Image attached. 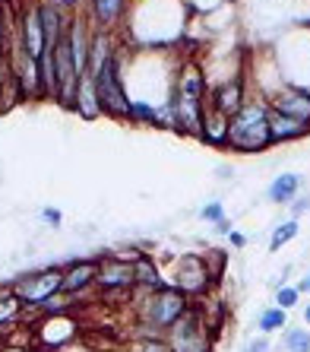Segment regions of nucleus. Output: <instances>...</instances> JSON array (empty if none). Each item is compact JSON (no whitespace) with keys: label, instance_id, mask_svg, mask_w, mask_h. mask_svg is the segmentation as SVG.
Returning a JSON list of instances; mask_svg holds the SVG:
<instances>
[{"label":"nucleus","instance_id":"4468645a","mask_svg":"<svg viewBox=\"0 0 310 352\" xmlns=\"http://www.w3.org/2000/svg\"><path fill=\"white\" fill-rule=\"evenodd\" d=\"M130 263H133V283H136V289H143V292H155V289L165 286L162 267L152 261V254L136 251V257H133Z\"/></svg>","mask_w":310,"mask_h":352},{"label":"nucleus","instance_id":"f8f14e48","mask_svg":"<svg viewBox=\"0 0 310 352\" xmlns=\"http://www.w3.org/2000/svg\"><path fill=\"white\" fill-rule=\"evenodd\" d=\"M70 111H76L82 121H98V118H105L102 115V102H98L95 76L92 74L80 76V82H76V96H73V108H70Z\"/></svg>","mask_w":310,"mask_h":352},{"label":"nucleus","instance_id":"9b49d317","mask_svg":"<svg viewBox=\"0 0 310 352\" xmlns=\"http://www.w3.org/2000/svg\"><path fill=\"white\" fill-rule=\"evenodd\" d=\"M247 102H250V98H247V92H244V80H241V76L222 82V86H215V89L206 96V105L222 111V115H228V118H235Z\"/></svg>","mask_w":310,"mask_h":352},{"label":"nucleus","instance_id":"9d476101","mask_svg":"<svg viewBox=\"0 0 310 352\" xmlns=\"http://www.w3.org/2000/svg\"><path fill=\"white\" fill-rule=\"evenodd\" d=\"M266 105H270L272 111H278V115L294 118V121H301L310 127V92L301 89V86H285V89H278Z\"/></svg>","mask_w":310,"mask_h":352},{"label":"nucleus","instance_id":"f704fd0d","mask_svg":"<svg viewBox=\"0 0 310 352\" xmlns=\"http://www.w3.org/2000/svg\"><path fill=\"white\" fill-rule=\"evenodd\" d=\"M307 92H310V89H307Z\"/></svg>","mask_w":310,"mask_h":352},{"label":"nucleus","instance_id":"473e14b6","mask_svg":"<svg viewBox=\"0 0 310 352\" xmlns=\"http://www.w3.org/2000/svg\"><path fill=\"white\" fill-rule=\"evenodd\" d=\"M301 289H307V292H310V276L304 279V286H301ZM301 289H298V292H301Z\"/></svg>","mask_w":310,"mask_h":352},{"label":"nucleus","instance_id":"a878e982","mask_svg":"<svg viewBox=\"0 0 310 352\" xmlns=\"http://www.w3.org/2000/svg\"><path fill=\"white\" fill-rule=\"evenodd\" d=\"M200 216H203V222H222L225 219V206H222V200H213V204H206L203 210H200Z\"/></svg>","mask_w":310,"mask_h":352},{"label":"nucleus","instance_id":"6e6552de","mask_svg":"<svg viewBox=\"0 0 310 352\" xmlns=\"http://www.w3.org/2000/svg\"><path fill=\"white\" fill-rule=\"evenodd\" d=\"M13 32H16V38L23 41V48L35 60L45 54V29H41V19H38V0L25 3L16 16H13Z\"/></svg>","mask_w":310,"mask_h":352},{"label":"nucleus","instance_id":"4be33fe9","mask_svg":"<svg viewBox=\"0 0 310 352\" xmlns=\"http://www.w3.org/2000/svg\"><path fill=\"white\" fill-rule=\"evenodd\" d=\"M130 352H171V349L165 343V336H136Z\"/></svg>","mask_w":310,"mask_h":352},{"label":"nucleus","instance_id":"0eeeda50","mask_svg":"<svg viewBox=\"0 0 310 352\" xmlns=\"http://www.w3.org/2000/svg\"><path fill=\"white\" fill-rule=\"evenodd\" d=\"M95 289L102 295H127V298H130V292L136 289V283H133V263L123 254L98 257Z\"/></svg>","mask_w":310,"mask_h":352},{"label":"nucleus","instance_id":"1a4fd4ad","mask_svg":"<svg viewBox=\"0 0 310 352\" xmlns=\"http://www.w3.org/2000/svg\"><path fill=\"white\" fill-rule=\"evenodd\" d=\"M98 257H80V261L64 263V279H60V295L67 298H80L89 289H95Z\"/></svg>","mask_w":310,"mask_h":352},{"label":"nucleus","instance_id":"ddd939ff","mask_svg":"<svg viewBox=\"0 0 310 352\" xmlns=\"http://www.w3.org/2000/svg\"><path fill=\"white\" fill-rule=\"evenodd\" d=\"M127 3L130 0H86V16L95 29H111L115 32V25L127 13Z\"/></svg>","mask_w":310,"mask_h":352},{"label":"nucleus","instance_id":"bb28decb","mask_svg":"<svg viewBox=\"0 0 310 352\" xmlns=\"http://www.w3.org/2000/svg\"><path fill=\"white\" fill-rule=\"evenodd\" d=\"M41 219L48 222V226H54V229H58L60 222H64V216H60V210H54V206H45V210H41Z\"/></svg>","mask_w":310,"mask_h":352},{"label":"nucleus","instance_id":"393cba45","mask_svg":"<svg viewBox=\"0 0 310 352\" xmlns=\"http://www.w3.org/2000/svg\"><path fill=\"white\" fill-rule=\"evenodd\" d=\"M298 289H291V286H282L276 292V308H282V311H288V308H294L298 305Z\"/></svg>","mask_w":310,"mask_h":352},{"label":"nucleus","instance_id":"cd10ccee","mask_svg":"<svg viewBox=\"0 0 310 352\" xmlns=\"http://www.w3.org/2000/svg\"><path fill=\"white\" fill-rule=\"evenodd\" d=\"M228 241H231V248H244L247 245V238L241 235V232H235V229L228 232Z\"/></svg>","mask_w":310,"mask_h":352},{"label":"nucleus","instance_id":"72a5a7b5","mask_svg":"<svg viewBox=\"0 0 310 352\" xmlns=\"http://www.w3.org/2000/svg\"><path fill=\"white\" fill-rule=\"evenodd\" d=\"M0 352H25V349H0Z\"/></svg>","mask_w":310,"mask_h":352},{"label":"nucleus","instance_id":"b1692460","mask_svg":"<svg viewBox=\"0 0 310 352\" xmlns=\"http://www.w3.org/2000/svg\"><path fill=\"white\" fill-rule=\"evenodd\" d=\"M10 25H13V16H10V13H7V7H3V0H0V58H7Z\"/></svg>","mask_w":310,"mask_h":352},{"label":"nucleus","instance_id":"aec40b11","mask_svg":"<svg viewBox=\"0 0 310 352\" xmlns=\"http://www.w3.org/2000/svg\"><path fill=\"white\" fill-rule=\"evenodd\" d=\"M285 324H288V314L282 311V308H276V305L260 314V330L263 333H276V330H282Z\"/></svg>","mask_w":310,"mask_h":352},{"label":"nucleus","instance_id":"f3484780","mask_svg":"<svg viewBox=\"0 0 310 352\" xmlns=\"http://www.w3.org/2000/svg\"><path fill=\"white\" fill-rule=\"evenodd\" d=\"M298 190H301V175L285 172V175H278V178L270 184V200L272 204H288V200H294Z\"/></svg>","mask_w":310,"mask_h":352},{"label":"nucleus","instance_id":"a211bd4d","mask_svg":"<svg viewBox=\"0 0 310 352\" xmlns=\"http://www.w3.org/2000/svg\"><path fill=\"white\" fill-rule=\"evenodd\" d=\"M23 302H19L16 295H13V289H7V292H0V330L10 327V324H16L19 318H23Z\"/></svg>","mask_w":310,"mask_h":352},{"label":"nucleus","instance_id":"412c9836","mask_svg":"<svg viewBox=\"0 0 310 352\" xmlns=\"http://www.w3.org/2000/svg\"><path fill=\"white\" fill-rule=\"evenodd\" d=\"M294 235H298V222H294V219L282 222V226L272 232V238H270V251H278V248H285Z\"/></svg>","mask_w":310,"mask_h":352},{"label":"nucleus","instance_id":"c85d7f7f","mask_svg":"<svg viewBox=\"0 0 310 352\" xmlns=\"http://www.w3.org/2000/svg\"><path fill=\"white\" fill-rule=\"evenodd\" d=\"M244 352H270V343H266V340H253Z\"/></svg>","mask_w":310,"mask_h":352},{"label":"nucleus","instance_id":"f03ea898","mask_svg":"<svg viewBox=\"0 0 310 352\" xmlns=\"http://www.w3.org/2000/svg\"><path fill=\"white\" fill-rule=\"evenodd\" d=\"M272 140H270V105L253 98L247 102L235 118H231V127H228V149L235 153H263L270 149Z\"/></svg>","mask_w":310,"mask_h":352},{"label":"nucleus","instance_id":"2f4dec72","mask_svg":"<svg viewBox=\"0 0 310 352\" xmlns=\"http://www.w3.org/2000/svg\"><path fill=\"white\" fill-rule=\"evenodd\" d=\"M304 320H307V327H310V305L304 308Z\"/></svg>","mask_w":310,"mask_h":352},{"label":"nucleus","instance_id":"c756f323","mask_svg":"<svg viewBox=\"0 0 310 352\" xmlns=\"http://www.w3.org/2000/svg\"><path fill=\"white\" fill-rule=\"evenodd\" d=\"M215 232H219V235H228V232H231V222H228V219L215 222Z\"/></svg>","mask_w":310,"mask_h":352},{"label":"nucleus","instance_id":"5701e85b","mask_svg":"<svg viewBox=\"0 0 310 352\" xmlns=\"http://www.w3.org/2000/svg\"><path fill=\"white\" fill-rule=\"evenodd\" d=\"M285 349L288 352H310V333L307 330H288L285 333Z\"/></svg>","mask_w":310,"mask_h":352},{"label":"nucleus","instance_id":"f257e3e1","mask_svg":"<svg viewBox=\"0 0 310 352\" xmlns=\"http://www.w3.org/2000/svg\"><path fill=\"white\" fill-rule=\"evenodd\" d=\"M130 298H133L130 305H133V314H136V324H143V327L155 330V333H162V336H165V330L171 327L174 320L193 305V298H187V295L180 292L178 286H171V283H165V286L155 289V292L133 289Z\"/></svg>","mask_w":310,"mask_h":352},{"label":"nucleus","instance_id":"7ed1b4c3","mask_svg":"<svg viewBox=\"0 0 310 352\" xmlns=\"http://www.w3.org/2000/svg\"><path fill=\"white\" fill-rule=\"evenodd\" d=\"M123 67H127V54H123V48H117L115 58L95 74L102 115L111 118V121H130V92H127V74H123Z\"/></svg>","mask_w":310,"mask_h":352},{"label":"nucleus","instance_id":"20e7f679","mask_svg":"<svg viewBox=\"0 0 310 352\" xmlns=\"http://www.w3.org/2000/svg\"><path fill=\"white\" fill-rule=\"evenodd\" d=\"M165 343L171 352H213V327L206 324L196 302L165 330Z\"/></svg>","mask_w":310,"mask_h":352},{"label":"nucleus","instance_id":"dca6fc26","mask_svg":"<svg viewBox=\"0 0 310 352\" xmlns=\"http://www.w3.org/2000/svg\"><path fill=\"white\" fill-rule=\"evenodd\" d=\"M304 133H310L307 124L278 115V111H272V108H270V140H272V146H276V143H291V140H301Z\"/></svg>","mask_w":310,"mask_h":352},{"label":"nucleus","instance_id":"39448f33","mask_svg":"<svg viewBox=\"0 0 310 352\" xmlns=\"http://www.w3.org/2000/svg\"><path fill=\"white\" fill-rule=\"evenodd\" d=\"M215 273L206 261V254H184L174 261V279L171 286H178L187 298H203V295L213 292L215 286Z\"/></svg>","mask_w":310,"mask_h":352},{"label":"nucleus","instance_id":"2eb2a0df","mask_svg":"<svg viewBox=\"0 0 310 352\" xmlns=\"http://www.w3.org/2000/svg\"><path fill=\"white\" fill-rule=\"evenodd\" d=\"M228 127H231L228 115H222V111L206 105L203 131H200V140H203V143H209V146H228Z\"/></svg>","mask_w":310,"mask_h":352},{"label":"nucleus","instance_id":"7c9ffc66","mask_svg":"<svg viewBox=\"0 0 310 352\" xmlns=\"http://www.w3.org/2000/svg\"><path fill=\"white\" fill-rule=\"evenodd\" d=\"M304 210H310V197H304L301 204H294V216H301Z\"/></svg>","mask_w":310,"mask_h":352},{"label":"nucleus","instance_id":"6ab92c4d","mask_svg":"<svg viewBox=\"0 0 310 352\" xmlns=\"http://www.w3.org/2000/svg\"><path fill=\"white\" fill-rule=\"evenodd\" d=\"M155 118H158V105L146 102V98H133V102H130V124L155 127Z\"/></svg>","mask_w":310,"mask_h":352},{"label":"nucleus","instance_id":"423d86ee","mask_svg":"<svg viewBox=\"0 0 310 352\" xmlns=\"http://www.w3.org/2000/svg\"><path fill=\"white\" fill-rule=\"evenodd\" d=\"M60 279H64V267H45V270L19 276L10 289L23 302V308H41L48 298L60 295Z\"/></svg>","mask_w":310,"mask_h":352}]
</instances>
